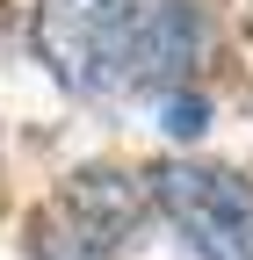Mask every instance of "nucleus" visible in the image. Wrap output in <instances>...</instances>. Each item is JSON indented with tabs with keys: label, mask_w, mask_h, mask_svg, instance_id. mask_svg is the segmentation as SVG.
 <instances>
[{
	"label": "nucleus",
	"mask_w": 253,
	"mask_h": 260,
	"mask_svg": "<svg viewBox=\"0 0 253 260\" xmlns=\"http://www.w3.org/2000/svg\"><path fill=\"white\" fill-rule=\"evenodd\" d=\"M188 0H44L37 58L73 94H167L196 58Z\"/></svg>",
	"instance_id": "nucleus-1"
},
{
	"label": "nucleus",
	"mask_w": 253,
	"mask_h": 260,
	"mask_svg": "<svg viewBox=\"0 0 253 260\" xmlns=\"http://www.w3.org/2000/svg\"><path fill=\"white\" fill-rule=\"evenodd\" d=\"M145 195L174 217V232L203 260H253V181L225 167H152Z\"/></svg>",
	"instance_id": "nucleus-2"
},
{
	"label": "nucleus",
	"mask_w": 253,
	"mask_h": 260,
	"mask_svg": "<svg viewBox=\"0 0 253 260\" xmlns=\"http://www.w3.org/2000/svg\"><path fill=\"white\" fill-rule=\"evenodd\" d=\"M66 210L80 217V239H87V246H116L123 232H131V217H138V195L123 188V174L87 167V174H73V188H66Z\"/></svg>",
	"instance_id": "nucleus-3"
},
{
	"label": "nucleus",
	"mask_w": 253,
	"mask_h": 260,
	"mask_svg": "<svg viewBox=\"0 0 253 260\" xmlns=\"http://www.w3.org/2000/svg\"><path fill=\"white\" fill-rule=\"evenodd\" d=\"M174 130H181V138H188V130H203V102H188V94H181V102H174Z\"/></svg>",
	"instance_id": "nucleus-4"
}]
</instances>
